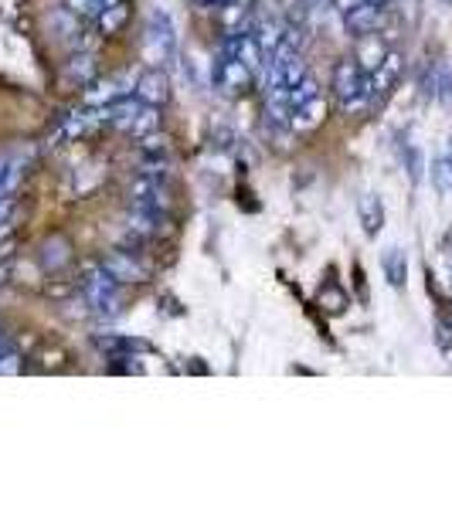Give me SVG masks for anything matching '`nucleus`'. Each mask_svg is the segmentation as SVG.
<instances>
[{
  "label": "nucleus",
  "mask_w": 452,
  "mask_h": 509,
  "mask_svg": "<svg viewBox=\"0 0 452 509\" xmlns=\"http://www.w3.org/2000/svg\"><path fill=\"white\" fill-rule=\"evenodd\" d=\"M286 38V25L283 21H276V17H269V21H258V27H256V41L262 45V51L269 55L279 41Z\"/></svg>",
  "instance_id": "nucleus-13"
},
{
  "label": "nucleus",
  "mask_w": 452,
  "mask_h": 509,
  "mask_svg": "<svg viewBox=\"0 0 452 509\" xmlns=\"http://www.w3.org/2000/svg\"><path fill=\"white\" fill-rule=\"evenodd\" d=\"M306 4H323V0H306Z\"/></svg>",
  "instance_id": "nucleus-27"
},
{
  "label": "nucleus",
  "mask_w": 452,
  "mask_h": 509,
  "mask_svg": "<svg viewBox=\"0 0 452 509\" xmlns=\"http://www.w3.org/2000/svg\"><path fill=\"white\" fill-rule=\"evenodd\" d=\"M140 109H143V102L140 99H116L113 105H109V123L116 129H133V123H136V115H140Z\"/></svg>",
  "instance_id": "nucleus-11"
},
{
  "label": "nucleus",
  "mask_w": 452,
  "mask_h": 509,
  "mask_svg": "<svg viewBox=\"0 0 452 509\" xmlns=\"http://www.w3.org/2000/svg\"><path fill=\"white\" fill-rule=\"evenodd\" d=\"M17 370H21V356L14 354V350H7V354L0 356V377H11Z\"/></svg>",
  "instance_id": "nucleus-22"
},
{
  "label": "nucleus",
  "mask_w": 452,
  "mask_h": 509,
  "mask_svg": "<svg viewBox=\"0 0 452 509\" xmlns=\"http://www.w3.org/2000/svg\"><path fill=\"white\" fill-rule=\"evenodd\" d=\"M303 78H306V62H303V58H293V62L286 65L283 68V85L286 89H293V85H296V82H303Z\"/></svg>",
  "instance_id": "nucleus-20"
},
{
  "label": "nucleus",
  "mask_w": 452,
  "mask_h": 509,
  "mask_svg": "<svg viewBox=\"0 0 452 509\" xmlns=\"http://www.w3.org/2000/svg\"><path fill=\"white\" fill-rule=\"evenodd\" d=\"M326 119V102L316 95V99L303 102V105H296L293 109V133H310V129H316Z\"/></svg>",
  "instance_id": "nucleus-6"
},
{
  "label": "nucleus",
  "mask_w": 452,
  "mask_h": 509,
  "mask_svg": "<svg viewBox=\"0 0 452 509\" xmlns=\"http://www.w3.org/2000/svg\"><path fill=\"white\" fill-rule=\"evenodd\" d=\"M103 268L113 275L116 282H143L146 279V272H143L133 258H126V254H105Z\"/></svg>",
  "instance_id": "nucleus-8"
},
{
  "label": "nucleus",
  "mask_w": 452,
  "mask_h": 509,
  "mask_svg": "<svg viewBox=\"0 0 452 509\" xmlns=\"http://www.w3.org/2000/svg\"><path fill=\"white\" fill-rule=\"evenodd\" d=\"M334 4H336V11H344V14H347L350 7H357L361 0H334Z\"/></svg>",
  "instance_id": "nucleus-24"
},
{
  "label": "nucleus",
  "mask_w": 452,
  "mask_h": 509,
  "mask_svg": "<svg viewBox=\"0 0 452 509\" xmlns=\"http://www.w3.org/2000/svg\"><path fill=\"white\" fill-rule=\"evenodd\" d=\"M68 75L78 78V82H92V75H95V62H92V55H78V58H72V65H68Z\"/></svg>",
  "instance_id": "nucleus-17"
},
{
  "label": "nucleus",
  "mask_w": 452,
  "mask_h": 509,
  "mask_svg": "<svg viewBox=\"0 0 452 509\" xmlns=\"http://www.w3.org/2000/svg\"><path fill=\"white\" fill-rule=\"evenodd\" d=\"M385 272H387V282H391L395 289L405 285V279H408V262H405V252H401V248H391V252L385 254Z\"/></svg>",
  "instance_id": "nucleus-14"
},
{
  "label": "nucleus",
  "mask_w": 452,
  "mask_h": 509,
  "mask_svg": "<svg viewBox=\"0 0 452 509\" xmlns=\"http://www.w3.org/2000/svg\"><path fill=\"white\" fill-rule=\"evenodd\" d=\"M398 75H401V55L387 51V58L381 62V68L371 75V82H375V99L377 95H385V92H391V85L398 82Z\"/></svg>",
  "instance_id": "nucleus-10"
},
{
  "label": "nucleus",
  "mask_w": 452,
  "mask_h": 509,
  "mask_svg": "<svg viewBox=\"0 0 452 509\" xmlns=\"http://www.w3.org/2000/svg\"><path fill=\"white\" fill-rule=\"evenodd\" d=\"M7 354V344H4V336H0V356Z\"/></svg>",
  "instance_id": "nucleus-25"
},
{
  "label": "nucleus",
  "mask_w": 452,
  "mask_h": 509,
  "mask_svg": "<svg viewBox=\"0 0 452 509\" xmlns=\"http://www.w3.org/2000/svg\"><path fill=\"white\" fill-rule=\"evenodd\" d=\"M109 4H113V0H68V7L75 14H82V17H99Z\"/></svg>",
  "instance_id": "nucleus-18"
},
{
  "label": "nucleus",
  "mask_w": 452,
  "mask_h": 509,
  "mask_svg": "<svg viewBox=\"0 0 452 509\" xmlns=\"http://www.w3.org/2000/svg\"><path fill=\"white\" fill-rule=\"evenodd\" d=\"M146 48H150L154 58H170L174 48H177V27L170 21V14L160 11V7L146 21Z\"/></svg>",
  "instance_id": "nucleus-1"
},
{
  "label": "nucleus",
  "mask_w": 452,
  "mask_h": 509,
  "mask_svg": "<svg viewBox=\"0 0 452 509\" xmlns=\"http://www.w3.org/2000/svg\"><path fill=\"white\" fill-rule=\"evenodd\" d=\"M320 305H326V313H344V305H347V295L340 293L336 285H326L320 293Z\"/></svg>",
  "instance_id": "nucleus-19"
},
{
  "label": "nucleus",
  "mask_w": 452,
  "mask_h": 509,
  "mask_svg": "<svg viewBox=\"0 0 452 509\" xmlns=\"http://www.w3.org/2000/svg\"><path fill=\"white\" fill-rule=\"evenodd\" d=\"M408 177L412 180H422V153L415 150H408Z\"/></svg>",
  "instance_id": "nucleus-23"
},
{
  "label": "nucleus",
  "mask_w": 452,
  "mask_h": 509,
  "mask_svg": "<svg viewBox=\"0 0 452 509\" xmlns=\"http://www.w3.org/2000/svg\"><path fill=\"white\" fill-rule=\"evenodd\" d=\"M248 78H252V72H248V65L238 62V58H228V55H225V58L215 65V85H218L221 92H228V95L246 89Z\"/></svg>",
  "instance_id": "nucleus-3"
},
{
  "label": "nucleus",
  "mask_w": 452,
  "mask_h": 509,
  "mask_svg": "<svg viewBox=\"0 0 452 509\" xmlns=\"http://www.w3.org/2000/svg\"><path fill=\"white\" fill-rule=\"evenodd\" d=\"M347 31L350 35H371V31H377V25H381V7L377 4H367V0H361L357 7H350L347 14Z\"/></svg>",
  "instance_id": "nucleus-5"
},
{
  "label": "nucleus",
  "mask_w": 452,
  "mask_h": 509,
  "mask_svg": "<svg viewBox=\"0 0 452 509\" xmlns=\"http://www.w3.org/2000/svg\"><path fill=\"white\" fill-rule=\"evenodd\" d=\"M126 17H129V4H126V0H113V4H109V7H105V11L99 14L95 21H99V31H103V35H116L119 27L126 25Z\"/></svg>",
  "instance_id": "nucleus-12"
},
{
  "label": "nucleus",
  "mask_w": 452,
  "mask_h": 509,
  "mask_svg": "<svg viewBox=\"0 0 452 509\" xmlns=\"http://www.w3.org/2000/svg\"><path fill=\"white\" fill-rule=\"evenodd\" d=\"M385 58H387V48H385V41L377 38L375 31H371V35H361V38H357V51H354V62L361 65L367 75H375Z\"/></svg>",
  "instance_id": "nucleus-4"
},
{
  "label": "nucleus",
  "mask_w": 452,
  "mask_h": 509,
  "mask_svg": "<svg viewBox=\"0 0 452 509\" xmlns=\"http://www.w3.org/2000/svg\"><path fill=\"white\" fill-rule=\"evenodd\" d=\"M62 262H68V252H65V242L62 238H55V242L45 245V265H62Z\"/></svg>",
  "instance_id": "nucleus-21"
},
{
  "label": "nucleus",
  "mask_w": 452,
  "mask_h": 509,
  "mask_svg": "<svg viewBox=\"0 0 452 509\" xmlns=\"http://www.w3.org/2000/svg\"><path fill=\"white\" fill-rule=\"evenodd\" d=\"M357 215H361L364 235L377 238V231L385 228V204H381V197H375V194H364L361 204H357Z\"/></svg>",
  "instance_id": "nucleus-7"
},
{
  "label": "nucleus",
  "mask_w": 452,
  "mask_h": 509,
  "mask_svg": "<svg viewBox=\"0 0 452 509\" xmlns=\"http://www.w3.org/2000/svg\"><path fill=\"white\" fill-rule=\"evenodd\" d=\"M133 95L146 105H164L170 99V78L160 72V68H146L140 78H136V85H133Z\"/></svg>",
  "instance_id": "nucleus-2"
},
{
  "label": "nucleus",
  "mask_w": 452,
  "mask_h": 509,
  "mask_svg": "<svg viewBox=\"0 0 452 509\" xmlns=\"http://www.w3.org/2000/svg\"><path fill=\"white\" fill-rule=\"evenodd\" d=\"M367 4H377V7H385L387 0H367Z\"/></svg>",
  "instance_id": "nucleus-26"
},
{
  "label": "nucleus",
  "mask_w": 452,
  "mask_h": 509,
  "mask_svg": "<svg viewBox=\"0 0 452 509\" xmlns=\"http://www.w3.org/2000/svg\"><path fill=\"white\" fill-rule=\"evenodd\" d=\"M156 126H160V105H146V102H143L140 115H136V123H133L129 133H133L136 140H143V136L156 133Z\"/></svg>",
  "instance_id": "nucleus-15"
},
{
  "label": "nucleus",
  "mask_w": 452,
  "mask_h": 509,
  "mask_svg": "<svg viewBox=\"0 0 452 509\" xmlns=\"http://www.w3.org/2000/svg\"><path fill=\"white\" fill-rule=\"evenodd\" d=\"M320 95V85H316V78L313 75H306L303 82H296L293 89H289V105L296 109V105H303V102H310V99H316Z\"/></svg>",
  "instance_id": "nucleus-16"
},
{
  "label": "nucleus",
  "mask_w": 452,
  "mask_h": 509,
  "mask_svg": "<svg viewBox=\"0 0 452 509\" xmlns=\"http://www.w3.org/2000/svg\"><path fill=\"white\" fill-rule=\"evenodd\" d=\"M123 85V78H105V82H95L89 92H85V105L92 109H99V105H113L116 99L126 95V89H119Z\"/></svg>",
  "instance_id": "nucleus-9"
}]
</instances>
